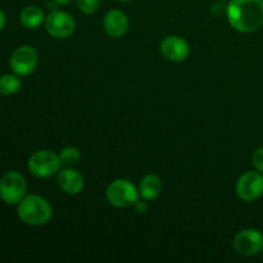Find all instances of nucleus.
I'll return each instance as SVG.
<instances>
[{
    "instance_id": "4",
    "label": "nucleus",
    "mask_w": 263,
    "mask_h": 263,
    "mask_svg": "<svg viewBox=\"0 0 263 263\" xmlns=\"http://www.w3.org/2000/svg\"><path fill=\"white\" fill-rule=\"evenodd\" d=\"M28 170L31 174L40 179L54 176L61 170L62 162L59 154L51 151L35 152L28 159Z\"/></svg>"
},
{
    "instance_id": "14",
    "label": "nucleus",
    "mask_w": 263,
    "mask_h": 263,
    "mask_svg": "<svg viewBox=\"0 0 263 263\" xmlns=\"http://www.w3.org/2000/svg\"><path fill=\"white\" fill-rule=\"evenodd\" d=\"M20 21L26 28H36L45 21L43 9H40L36 5L23 8L20 14Z\"/></svg>"
},
{
    "instance_id": "19",
    "label": "nucleus",
    "mask_w": 263,
    "mask_h": 263,
    "mask_svg": "<svg viewBox=\"0 0 263 263\" xmlns=\"http://www.w3.org/2000/svg\"><path fill=\"white\" fill-rule=\"evenodd\" d=\"M134 207H135L136 212L140 213V215H143V213H145L146 211H148V204H146L145 199H144V200H139L138 199V202L134 204Z\"/></svg>"
},
{
    "instance_id": "7",
    "label": "nucleus",
    "mask_w": 263,
    "mask_h": 263,
    "mask_svg": "<svg viewBox=\"0 0 263 263\" xmlns=\"http://www.w3.org/2000/svg\"><path fill=\"white\" fill-rule=\"evenodd\" d=\"M39 63V54L35 48L28 45L15 49L9 61L10 69L18 76H28L35 71Z\"/></svg>"
},
{
    "instance_id": "16",
    "label": "nucleus",
    "mask_w": 263,
    "mask_h": 263,
    "mask_svg": "<svg viewBox=\"0 0 263 263\" xmlns=\"http://www.w3.org/2000/svg\"><path fill=\"white\" fill-rule=\"evenodd\" d=\"M59 158H61L62 164L64 166H73V164L79 163L80 158H81V153L76 146H66L59 153Z\"/></svg>"
},
{
    "instance_id": "1",
    "label": "nucleus",
    "mask_w": 263,
    "mask_h": 263,
    "mask_svg": "<svg viewBox=\"0 0 263 263\" xmlns=\"http://www.w3.org/2000/svg\"><path fill=\"white\" fill-rule=\"evenodd\" d=\"M226 15L234 30L253 32L263 26V0H231Z\"/></svg>"
},
{
    "instance_id": "6",
    "label": "nucleus",
    "mask_w": 263,
    "mask_h": 263,
    "mask_svg": "<svg viewBox=\"0 0 263 263\" xmlns=\"http://www.w3.org/2000/svg\"><path fill=\"white\" fill-rule=\"evenodd\" d=\"M233 248L239 256H256L263 249L262 233L256 229H246L239 231L233 240Z\"/></svg>"
},
{
    "instance_id": "9",
    "label": "nucleus",
    "mask_w": 263,
    "mask_h": 263,
    "mask_svg": "<svg viewBox=\"0 0 263 263\" xmlns=\"http://www.w3.org/2000/svg\"><path fill=\"white\" fill-rule=\"evenodd\" d=\"M236 194L244 202H253L263 194V175L249 171L241 175L236 184Z\"/></svg>"
},
{
    "instance_id": "22",
    "label": "nucleus",
    "mask_w": 263,
    "mask_h": 263,
    "mask_svg": "<svg viewBox=\"0 0 263 263\" xmlns=\"http://www.w3.org/2000/svg\"><path fill=\"white\" fill-rule=\"evenodd\" d=\"M118 2H121V3H128V2H131V0H118Z\"/></svg>"
},
{
    "instance_id": "12",
    "label": "nucleus",
    "mask_w": 263,
    "mask_h": 263,
    "mask_svg": "<svg viewBox=\"0 0 263 263\" xmlns=\"http://www.w3.org/2000/svg\"><path fill=\"white\" fill-rule=\"evenodd\" d=\"M58 185L66 194L76 195L84 189V177L73 168H64L58 174Z\"/></svg>"
},
{
    "instance_id": "3",
    "label": "nucleus",
    "mask_w": 263,
    "mask_h": 263,
    "mask_svg": "<svg viewBox=\"0 0 263 263\" xmlns=\"http://www.w3.org/2000/svg\"><path fill=\"white\" fill-rule=\"evenodd\" d=\"M139 190L128 180L118 179L110 182L105 192V197L109 204L116 208L133 207L139 199Z\"/></svg>"
},
{
    "instance_id": "15",
    "label": "nucleus",
    "mask_w": 263,
    "mask_h": 263,
    "mask_svg": "<svg viewBox=\"0 0 263 263\" xmlns=\"http://www.w3.org/2000/svg\"><path fill=\"white\" fill-rule=\"evenodd\" d=\"M22 86L18 74H3L0 76V94L9 97V95L15 94Z\"/></svg>"
},
{
    "instance_id": "17",
    "label": "nucleus",
    "mask_w": 263,
    "mask_h": 263,
    "mask_svg": "<svg viewBox=\"0 0 263 263\" xmlns=\"http://www.w3.org/2000/svg\"><path fill=\"white\" fill-rule=\"evenodd\" d=\"M77 7L85 14H94L100 7L102 0H76Z\"/></svg>"
},
{
    "instance_id": "2",
    "label": "nucleus",
    "mask_w": 263,
    "mask_h": 263,
    "mask_svg": "<svg viewBox=\"0 0 263 263\" xmlns=\"http://www.w3.org/2000/svg\"><path fill=\"white\" fill-rule=\"evenodd\" d=\"M17 215L22 222L30 226H43L50 221L53 208L45 198L31 194L18 203Z\"/></svg>"
},
{
    "instance_id": "18",
    "label": "nucleus",
    "mask_w": 263,
    "mask_h": 263,
    "mask_svg": "<svg viewBox=\"0 0 263 263\" xmlns=\"http://www.w3.org/2000/svg\"><path fill=\"white\" fill-rule=\"evenodd\" d=\"M252 163L258 172L263 174V146L257 148L252 154Z\"/></svg>"
},
{
    "instance_id": "20",
    "label": "nucleus",
    "mask_w": 263,
    "mask_h": 263,
    "mask_svg": "<svg viewBox=\"0 0 263 263\" xmlns=\"http://www.w3.org/2000/svg\"><path fill=\"white\" fill-rule=\"evenodd\" d=\"M4 26H5V14H4V12L0 9V31L4 28Z\"/></svg>"
},
{
    "instance_id": "5",
    "label": "nucleus",
    "mask_w": 263,
    "mask_h": 263,
    "mask_svg": "<svg viewBox=\"0 0 263 263\" xmlns=\"http://www.w3.org/2000/svg\"><path fill=\"white\" fill-rule=\"evenodd\" d=\"M26 180L20 172L9 171L0 180V198L7 204H18L26 193Z\"/></svg>"
},
{
    "instance_id": "8",
    "label": "nucleus",
    "mask_w": 263,
    "mask_h": 263,
    "mask_svg": "<svg viewBox=\"0 0 263 263\" xmlns=\"http://www.w3.org/2000/svg\"><path fill=\"white\" fill-rule=\"evenodd\" d=\"M76 22L71 14L62 10H54L45 17V30L51 37L67 39L74 32Z\"/></svg>"
},
{
    "instance_id": "13",
    "label": "nucleus",
    "mask_w": 263,
    "mask_h": 263,
    "mask_svg": "<svg viewBox=\"0 0 263 263\" xmlns=\"http://www.w3.org/2000/svg\"><path fill=\"white\" fill-rule=\"evenodd\" d=\"M162 187H163V184H162V180L159 179V176L154 174H148L140 180L139 194L143 199L154 200L162 193Z\"/></svg>"
},
{
    "instance_id": "11",
    "label": "nucleus",
    "mask_w": 263,
    "mask_h": 263,
    "mask_svg": "<svg viewBox=\"0 0 263 263\" xmlns=\"http://www.w3.org/2000/svg\"><path fill=\"white\" fill-rule=\"evenodd\" d=\"M105 32L112 37H122L128 30V20L120 9H112L105 13L103 20Z\"/></svg>"
},
{
    "instance_id": "10",
    "label": "nucleus",
    "mask_w": 263,
    "mask_h": 263,
    "mask_svg": "<svg viewBox=\"0 0 263 263\" xmlns=\"http://www.w3.org/2000/svg\"><path fill=\"white\" fill-rule=\"evenodd\" d=\"M161 53L168 61L180 63L187 58L190 48L189 44L180 36H167L161 43Z\"/></svg>"
},
{
    "instance_id": "21",
    "label": "nucleus",
    "mask_w": 263,
    "mask_h": 263,
    "mask_svg": "<svg viewBox=\"0 0 263 263\" xmlns=\"http://www.w3.org/2000/svg\"><path fill=\"white\" fill-rule=\"evenodd\" d=\"M54 2H55L57 4L66 5V4H68V3H71V0H54Z\"/></svg>"
},
{
    "instance_id": "24",
    "label": "nucleus",
    "mask_w": 263,
    "mask_h": 263,
    "mask_svg": "<svg viewBox=\"0 0 263 263\" xmlns=\"http://www.w3.org/2000/svg\"><path fill=\"white\" fill-rule=\"evenodd\" d=\"M262 253H263V249H262Z\"/></svg>"
},
{
    "instance_id": "23",
    "label": "nucleus",
    "mask_w": 263,
    "mask_h": 263,
    "mask_svg": "<svg viewBox=\"0 0 263 263\" xmlns=\"http://www.w3.org/2000/svg\"><path fill=\"white\" fill-rule=\"evenodd\" d=\"M221 2H226V0H221Z\"/></svg>"
}]
</instances>
